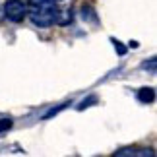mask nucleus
Listing matches in <instances>:
<instances>
[{
	"instance_id": "nucleus-7",
	"label": "nucleus",
	"mask_w": 157,
	"mask_h": 157,
	"mask_svg": "<svg viewBox=\"0 0 157 157\" xmlns=\"http://www.w3.org/2000/svg\"><path fill=\"white\" fill-rule=\"evenodd\" d=\"M142 68H147V64H142ZM149 70H151V72H155V58H151V60H149Z\"/></svg>"
},
{
	"instance_id": "nucleus-5",
	"label": "nucleus",
	"mask_w": 157,
	"mask_h": 157,
	"mask_svg": "<svg viewBox=\"0 0 157 157\" xmlns=\"http://www.w3.org/2000/svg\"><path fill=\"white\" fill-rule=\"evenodd\" d=\"M12 128V120L10 118H0V134L6 130H10Z\"/></svg>"
},
{
	"instance_id": "nucleus-4",
	"label": "nucleus",
	"mask_w": 157,
	"mask_h": 157,
	"mask_svg": "<svg viewBox=\"0 0 157 157\" xmlns=\"http://www.w3.org/2000/svg\"><path fill=\"white\" fill-rule=\"evenodd\" d=\"M138 101H142V103H153L155 101V89L153 87H142L138 91Z\"/></svg>"
},
{
	"instance_id": "nucleus-8",
	"label": "nucleus",
	"mask_w": 157,
	"mask_h": 157,
	"mask_svg": "<svg viewBox=\"0 0 157 157\" xmlns=\"http://www.w3.org/2000/svg\"><path fill=\"white\" fill-rule=\"evenodd\" d=\"M93 101H97V99H95V97H89L87 101H83V103H82L80 107H78V109H83V107H89V103H93Z\"/></svg>"
},
{
	"instance_id": "nucleus-1",
	"label": "nucleus",
	"mask_w": 157,
	"mask_h": 157,
	"mask_svg": "<svg viewBox=\"0 0 157 157\" xmlns=\"http://www.w3.org/2000/svg\"><path fill=\"white\" fill-rule=\"evenodd\" d=\"M27 16L37 27H49L58 21L60 8L56 0H29Z\"/></svg>"
},
{
	"instance_id": "nucleus-6",
	"label": "nucleus",
	"mask_w": 157,
	"mask_h": 157,
	"mask_svg": "<svg viewBox=\"0 0 157 157\" xmlns=\"http://www.w3.org/2000/svg\"><path fill=\"white\" fill-rule=\"evenodd\" d=\"M113 43H114V49L118 51V54H120V56H122V54H126V49H124L122 45H120V41H113Z\"/></svg>"
},
{
	"instance_id": "nucleus-3",
	"label": "nucleus",
	"mask_w": 157,
	"mask_h": 157,
	"mask_svg": "<svg viewBox=\"0 0 157 157\" xmlns=\"http://www.w3.org/2000/svg\"><path fill=\"white\" fill-rule=\"evenodd\" d=\"M153 149L149 147H120L114 151V157H153Z\"/></svg>"
},
{
	"instance_id": "nucleus-2",
	"label": "nucleus",
	"mask_w": 157,
	"mask_h": 157,
	"mask_svg": "<svg viewBox=\"0 0 157 157\" xmlns=\"http://www.w3.org/2000/svg\"><path fill=\"white\" fill-rule=\"evenodd\" d=\"M4 16L8 17L10 21H21L23 17L27 16V6L21 2V0H8L4 4Z\"/></svg>"
}]
</instances>
